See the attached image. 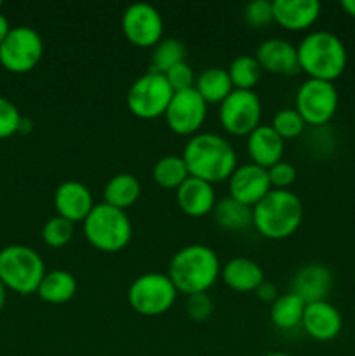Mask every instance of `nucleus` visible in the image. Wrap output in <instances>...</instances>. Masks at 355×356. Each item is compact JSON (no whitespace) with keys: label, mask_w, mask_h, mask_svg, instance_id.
<instances>
[{"label":"nucleus","mask_w":355,"mask_h":356,"mask_svg":"<svg viewBox=\"0 0 355 356\" xmlns=\"http://www.w3.org/2000/svg\"><path fill=\"white\" fill-rule=\"evenodd\" d=\"M340 94L333 82L308 79L296 92L294 110L301 115L306 125L320 127L333 120L338 111Z\"/></svg>","instance_id":"nucleus-9"},{"label":"nucleus","mask_w":355,"mask_h":356,"mask_svg":"<svg viewBox=\"0 0 355 356\" xmlns=\"http://www.w3.org/2000/svg\"><path fill=\"white\" fill-rule=\"evenodd\" d=\"M169 82L171 89L174 92H181V90H188V89H194L195 87V73L191 70V66L188 65L187 61L180 63V65L173 66L167 73H164Z\"/></svg>","instance_id":"nucleus-35"},{"label":"nucleus","mask_w":355,"mask_h":356,"mask_svg":"<svg viewBox=\"0 0 355 356\" xmlns=\"http://www.w3.org/2000/svg\"><path fill=\"white\" fill-rule=\"evenodd\" d=\"M153 181L164 190H178L190 177L183 156L166 155L153 165Z\"/></svg>","instance_id":"nucleus-28"},{"label":"nucleus","mask_w":355,"mask_h":356,"mask_svg":"<svg viewBox=\"0 0 355 356\" xmlns=\"http://www.w3.org/2000/svg\"><path fill=\"white\" fill-rule=\"evenodd\" d=\"M305 216L301 198L291 190H271L253 207V226L268 240H285L299 229Z\"/></svg>","instance_id":"nucleus-4"},{"label":"nucleus","mask_w":355,"mask_h":356,"mask_svg":"<svg viewBox=\"0 0 355 356\" xmlns=\"http://www.w3.org/2000/svg\"><path fill=\"white\" fill-rule=\"evenodd\" d=\"M122 31L136 47H155L164 38L162 14L150 3H132L122 14Z\"/></svg>","instance_id":"nucleus-12"},{"label":"nucleus","mask_w":355,"mask_h":356,"mask_svg":"<svg viewBox=\"0 0 355 356\" xmlns=\"http://www.w3.org/2000/svg\"><path fill=\"white\" fill-rule=\"evenodd\" d=\"M268 170V179H270L271 190H289L296 183V167L291 162L281 160L270 167Z\"/></svg>","instance_id":"nucleus-36"},{"label":"nucleus","mask_w":355,"mask_h":356,"mask_svg":"<svg viewBox=\"0 0 355 356\" xmlns=\"http://www.w3.org/2000/svg\"><path fill=\"white\" fill-rule=\"evenodd\" d=\"M93 193L80 181H65L54 191V207L58 216L70 222H84L94 207Z\"/></svg>","instance_id":"nucleus-15"},{"label":"nucleus","mask_w":355,"mask_h":356,"mask_svg":"<svg viewBox=\"0 0 355 356\" xmlns=\"http://www.w3.org/2000/svg\"><path fill=\"white\" fill-rule=\"evenodd\" d=\"M254 58L260 63L261 70L274 75L292 76L301 72L298 61V51L294 45L284 38H268L258 47Z\"/></svg>","instance_id":"nucleus-16"},{"label":"nucleus","mask_w":355,"mask_h":356,"mask_svg":"<svg viewBox=\"0 0 355 356\" xmlns=\"http://www.w3.org/2000/svg\"><path fill=\"white\" fill-rule=\"evenodd\" d=\"M271 129L281 136L284 141L289 139H296L305 132V120L301 118V115L294 110V108H284V110H278L277 113L271 118Z\"/></svg>","instance_id":"nucleus-31"},{"label":"nucleus","mask_w":355,"mask_h":356,"mask_svg":"<svg viewBox=\"0 0 355 356\" xmlns=\"http://www.w3.org/2000/svg\"><path fill=\"white\" fill-rule=\"evenodd\" d=\"M331 285H333L331 271L322 264L312 263L299 268L298 273L292 278L291 292L301 298L306 305H310V302L326 301Z\"/></svg>","instance_id":"nucleus-19"},{"label":"nucleus","mask_w":355,"mask_h":356,"mask_svg":"<svg viewBox=\"0 0 355 356\" xmlns=\"http://www.w3.org/2000/svg\"><path fill=\"white\" fill-rule=\"evenodd\" d=\"M184 61V45L178 38L167 37L162 38L153 47L152 58H150V70L159 73H167L173 66Z\"/></svg>","instance_id":"nucleus-30"},{"label":"nucleus","mask_w":355,"mask_h":356,"mask_svg":"<svg viewBox=\"0 0 355 356\" xmlns=\"http://www.w3.org/2000/svg\"><path fill=\"white\" fill-rule=\"evenodd\" d=\"M296 51L299 68L308 79L334 82L347 70V47L341 38L331 31H312L299 42Z\"/></svg>","instance_id":"nucleus-3"},{"label":"nucleus","mask_w":355,"mask_h":356,"mask_svg":"<svg viewBox=\"0 0 355 356\" xmlns=\"http://www.w3.org/2000/svg\"><path fill=\"white\" fill-rule=\"evenodd\" d=\"M261 99L254 90L233 89L219 104L221 127L232 136H249L261 125Z\"/></svg>","instance_id":"nucleus-11"},{"label":"nucleus","mask_w":355,"mask_h":356,"mask_svg":"<svg viewBox=\"0 0 355 356\" xmlns=\"http://www.w3.org/2000/svg\"><path fill=\"white\" fill-rule=\"evenodd\" d=\"M341 9L355 19V0H343V2H341Z\"/></svg>","instance_id":"nucleus-40"},{"label":"nucleus","mask_w":355,"mask_h":356,"mask_svg":"<svg viewBox=\"0 0 355 356\" xmlns=\"http://www.w3.org/2000/svg\"><path fill=\"white\" fill-rule=\"evenodd\" d=\"M73 235H75L73 222L61 218V216L51 218L42 228V238H44L45 245L52 247V249H61V247L68 245Z\"/></svg>","instance_id":"nucleus-32"},{"label":"nucleus","mask_w":355,"mask_h":356,"mask_svg":"<svg viewBox=\"0 0 355 356\" xmlns=\"http://www.w3.org/2000/svg\"><path fill=\"white\" fill-rule=\"evenodd\" d=\"M139 195H141V184L138 177L124 172L108 181L103 190V200L111 207L125 211L138 202Z\"/></svg>","instance_id":"nucleus-24"},{"label":"nucleus","mask_w":355,"mask_h":356,"mask_svg":"<svg viewBox=\"0 0 355 356\" xmlns=\"http://www.w3.org/2000/svg\"><path fill=\"white\" fill-rule=\"evenodd\" d=\"M256 296L261 299V301L270 302V305H271V302H274L275 299L278 298V291H277V287H275L274 284H270V282L265 280L263 284H261L260 287L256 289Z\"/></svg>","instance_id":"nucleus-38"},{"label":"nucleus","mask_w":355,"mask_h":356,"mask_svg":"<svg viewBox=\"0 0 355 356\" xmlns=\"http://www.w3.org/2000/svg\"><path fill=\"white\" fill-rule=\"evenodd\" d=\"M167 127L178 136H195L207 118V103L195 89L174 92L166 115Z\"/></svg>","instance_id":"nucleus-13"},{"label":"nucleus","mask_w":355,"mask_h":356,"mask_svg":"<svg viewBox=\"0 0 355 356\" xmlns=\"http://www.w3.org/2000/svg\"><path fill=\"white\" fill-rule=\"evenodd\" d=\"M221 278L235 292H256L265 282V273L256 261L249 257H233L221 268Z\"/></svg>","instance_id":"nucleus-22"},{"label":"nucleus","mask_w":355,"mask_h":356,"mask_svg":"<svg viewBox=\"0 0 355 356\" xmlns=\"http://www.w3.org/2000/svg\"><path fill=\"white\" fill-rule=\"evenodd\" d=\"M21 122H23V117L16 104L7 97L0 96V139H7L19 132Z\"/></svg>","instance_id":"nucleus-33"},{"label":"nucleus","mask_w":355,"mask_h":356,"mask_svg":"<svg viewBox=\"0 0 355 356\" xmlns=\"http://www.w3.org/2000/svg\"><path fill=\"white\" fill-rule=\"evenodd\" d=\"M45 266L38 252L26 245H9L0 250V280L19 296H30L38 291Z\"/></svg>","instance_id":"nucleus-6"},{"label":"nucleus","mask_w":355,"mask_h":356,"mask_svg":"<svg viewBox=\"0 0 355 356\" xmlns=\"http://www.w3.org/2000/svg\"><path fill=\"white\" fill-rule=\"evenodd\" d=\"M263 356H291L289 353H282V351H270V353L263 355Z\"/></svg>","instance_id":"nucleus-42"},{"label":"nucleus","mask_w":355,"mask_h":356,"mask_svg":"<svg viewBox=\"0 0 355 356\" xmlns=\"http://www.w3.org/2000/svg\"><path fill=\"white\" fill-rule=\"evenodd\" d=\"M174 96L166 75L148 70L136 79L127 90V108L141 120H155L166 115L167 106Z\"/></svg>","instance_id":"nucleus-7"},{"label":"nucleus","mask_w":355,"mask_h":356,"mask_svg":"<svg viewBox=\"0 0 355 356\" xmlns=\"http://www.w3.org/2000/svg\"><path fill=\"white\" fill-rule=\"evenodd\" d=\"M187 315L195 322H205L212 313V301L207 292L187 296Z\"/></svg>","instance_id":"nucleus-37"},{"label":"nucleus","mask_w":355,"mask_h":356,"mask_svg":"<svg viewBox=\"0 0 355 356\" xmlns=\"http://www.w3.org/2000/svg\"><path fill=\"white\" fill-rule=\"evenodd\" d=\"M44 42L37 30L30 26L10 28L0 45V65L10 73H28L40 63Z\"/></svg>","instance_id":"nucleus-10"},{"label":"nucleus","mask_w":355,"mask_h":356,"mask_svg":"<svg viewBox=\"0 0 355 356\" xmlns=\"http://www.w3.org/2000/svg\"><path fill=\"white\" fill-rule=\"evenodd\" d=\"M9 31H10L9 21H7V17L3 16V14H0V45H2V42L6 40V37Z\"/></svg>","instance_id":"nucleus-39"},{"label":"nucleus","mask_w":355,"mask_h":356,"mask_svg":"<svg viewBox=\"0 0 355 356\" xmlns=\"http://www.w3.org/2000/svg\"><path fill=\"white\" fill-rule=\"evenodd\" d=\"M0 7H2V2H0Z\"/></svg>","instance_id":"nucleus-43"},{"label":"nucleus","mask_w":355,"mask_h":356,"mask_svg":"<svg viewBox=\"0 0 355 356\" xmlns=\"http://www.w3.org/2000/svg\"><path fill=\"white\" fill-rule=\"evenodd\" d=\"M271 191L268 170L256 163L237 165L228 179V193L240 204L253 209Z\"/></svg>","instance_id":"nucleus-14"},{"label":"nucleus","mask_w":355,"mask_h":356,"mask_svg":"<svg viewBox=\"0 0 355 356\" xmlns=\"http://www.w3.org/2000/svg\"><path fill=\"white\" fill-rule=\"evenodd\" d=\"M216 225L225 229H246L253 225V209L240 204L235 198L226 197L223 200L216 202L214 211H212Z\"/></svg>","instance_id":"nucleus-27"},{"label":"nucleus","mask_w":355,"mask_h":356,"mask_svg":"<svg viewBox=\"0 0 355 356\" xmlns=\"http://www.w3.org/2000/svg\"><path fill=\"white\" fill-rule=\"evenodd\" d=\"M306 302L292 292L282 294L270 305V320L277 329L291 330L301 325Z\"/></svg>","instance_id":"nucleus-26"},{"label":"nucleus","mask_w":355,"mask_h":356,"mask_svg":"<svg viewBox=\"0 0 355 356\" xmlns=\"http://www.w3.org/2000/svg\"><path fill=\"white\" fill-rule=\"evenodd\" d=\"M176 202L178 207L190 218H204L214 211V186L190 176L176 190Z\"/></svg>","instance_id":"nucleus-20"},{"label":"nucleus","mask_w":355,"mask_h":356,"mask_svg":"<svg viewBox=\"0 0 355 356\" xmlns=\"http://www.w3.org/2000/svg\"><path fill=\"white\" fill-rule=\"evenodd\" d=\"M301 325L312 339L327 343V341H333L340 336L343 318H341V313L331 302L317 301L306 305Z\"/></svg>","instance_id":"nucleus-17"},{"label":"nucleus","mask_w":355,"mask_h":356,"mask_svg":"<svg viewBox=\"0 0 355 356\" xmlns=\"http://www.w3.org/2000/svg\"><path fill=\"white\" fill-rule=\"evenodd\" d=\"M7 289L6 285L2 284V280H0V312L3 309V306H6V299H7Z\"/></svg>","instance_id":"nucleus-41"},{"label":"nucleus","mask_w":355,"mask_h":356,"mask_svg":"<svg viewBox=\"0 0 355 356\" xmlns=\"http://www.w3.org/2000/svg\"><path fill=\"white\" fill-rule=\"evenodd\" d=\"M178 298L171 278L164 273L139 275L127 291V301L132 312L143 316H159L169 312Z\"/></svg>","instance_id":"nucleus-8"},{"label":"nucleus","mask_w":355,"mask_h":356,"mask_svg":"<svg viewBox=\"0 0 355 356\" xmlns=\"http://www.w3.org/2000/svg\"><path fill=\"white\" fill-rule=\"evenodd\" d=\"M183 160L191 177L212 184L228 181L237 169V153L233 146L214 132H200L188 139Z\"/></svg>","instance_id":"nucleus-1"},{"label":"nucleus","mask_w":355,"mask_h":356,"mask_svg":"<svg viewBox=\"0 0 355 356\" xmlns=\"http://www.w3.org/2000/svg\"><path fill=\"white\" fill-rule=\"evenodd\" d=\"M244 17L253 28H265L274 21V6L268 0H254L246 6Z\"/></svg>","instance_id":"nucleus-34"},{"label":"nucleus","mask_w":355,"mask_h":356,"mask_svg":"<svg viewBox=\"0 0 355 356\" xmlns=\"http://www.w3.org/2000/svg\"><path fill=\"white\" fill-rule=\"evenodd\" d=\"M77 280L65 270H54L44 275L38 285V298L49 305H65L77 294Z\"/></svg>","instance_id":"nucleus-23"},{"label":"nucleus","mask_w":355,"mask_h":356,"mask_svg":"<svg viewBox=\"0 0 355 356\" xmlns=\"http://www.w3.org/2000/svg\"><path fill=\"white\" fill-rule=\"evenodd\" d=\"M82 225L87 242L104 254L120 252L132 238V225L125 211L104 202L94 205Z\"/></svg>","instance_id":"nucleus-5"},{"label":"nucleus","mask_w":355,"mask_h":356,"mask_svg":"<svg viewBox=\"0 0 355 356\" xmlns=\"http://www.w3.org/2000/svg\"><path fill=\"white\" fill-rule=\"evenodd\" d=\"M274 21L287 31H303L320 16L317 0H274Z\"/></svg>","instance_id":"nucleus-18"},{"label":"nucleus","mask_w":355,"mask_h":356,"mask_svg":"<svg viewBox=\"0 0 355 356\" xmlns=\"http://www.w3.org/2000/svg\"><path fill=\"white\" fill-rule=\"evenodd\" d=\"M221 275L219 257L211 247L191 243L173 256L167 277L178 292L184 296L204 294Z\"/></svg>","instance_id":"nucleus-2"},{"label":"nucleus","mask_w":355,"mask_h":356,"mask_svg":"<svg viewBox=\"0 0 355 356\" xmlns=\"http://www.w3.org/2000/svg\"><path fill=\"white\" fill-rule=\"evenodd\" d=\"M194 89L207 104H221L230 96L233 86L226 70L207 68L197 76Z\"/></svg>","instance_id":"nucleus-25"},{"label":"nucleus","mask_w":355,"mask_h":356,"mask_svg":"<svg viewBox=\"0 0 355 356\" xmlns=\"http://www.w3.org/2000/svg\"><path fill=\"white\" fill-rule=\"evenodd\" d=\"M226 72L232 80L233 89L239 90H254L263 75V70L254 56H239L230 63Z\"/></svg>","instance_id":"nucleus-29"},{"label":"nucleus","mask_w":355,"mask_h":356,"mask_svg":"<svg viewBox=\"0 0 355 356\" xmlns=\"http://www.w3.org/2000/svg\"><path fill=\"white\" fill-rule=\"evenodd\" d=\"M247 153L251 156V163L270 169L282 160L284 139L271 129V125L261 124L247 136Z\"/></svg>","instance_id":"nucleus-21"}]
</instances>
